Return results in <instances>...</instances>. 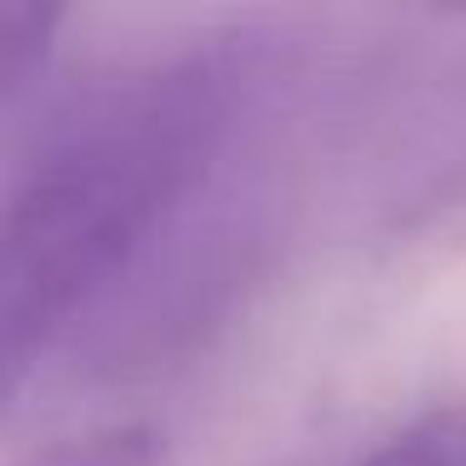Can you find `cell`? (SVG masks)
Segmentation results:
<instances>
[{"label":"cell","instance_id":"1","mask_svg":"<svg viewBox=\"0 0 466 466\" xmlns=\"http://www.w3.org/2000/svg\"><path fill=\"white\" fill-rule=\"evenodd\" d=\"M221 81L211 66L136 76L66 121L11 186L0 321L15 381L201 186L226 126Z\"/></svg>","mask_w":466,"mask_h":466},{"label":"cell","instance_id":"2","mask_svg":"<svg viewBox=\"0 0 466 466\" xmlns=\"http://www.w3.org/2000/svg\"><path fill=\"white\" fill-rule=\"evenodd\" d=\"M166 436L151 421H116L35 451L25 466H161Z\"/></svg>","mask_w":466,"mask_h":466},{"label":"cell","instance_id":"3","mask_svg":"<svg viewBox=\"0 0 466 466\" xmlns=\"http://www.w3.org/2000/svg\"><path fill=\"white\" fill-rule=\"evenodd\" d=\"M351 466H466V401L426 411Z\"/></svg>","mask_w":466,"mask_h":466},{"label":"cell","instance_id":"4","mask_svg":"<svg viewBox=\"0 0 466 466\" xmlns=\"http://www.w3.org/2000/svg\"><path fill=\"white\" fill-rule=\"evenodd\" d=\"M56 25H61V11H46V5H5L0 11V91H5V106H15L41 81Z\"/></svg>","mask_w":466,"mask_h":466}]
</instances>
